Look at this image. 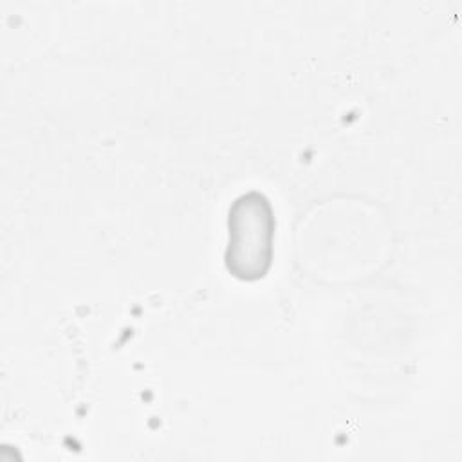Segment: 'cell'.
<instances>
[{"mask_svg": "<svg viewBox=\"0 0 462 462\" xmlns=\"http://www.w3.org/2000/svg\"><path fill=\"white\" fill-rule=\"evenodd\" d=\"M274 209L258 189L238 195L227 211L226 269L242 282L262 280L274 254Z\"/></svg>", "mask_w": 462, "mask_h": 462, "instance_id": "obj_1", "label": "cell"}]
</instances>
